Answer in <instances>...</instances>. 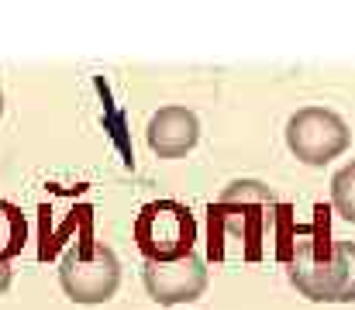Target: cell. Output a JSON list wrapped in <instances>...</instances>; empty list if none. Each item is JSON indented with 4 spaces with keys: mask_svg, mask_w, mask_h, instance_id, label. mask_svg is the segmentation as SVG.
Returning a JSON list of instances; mask_svg holds the SVG:
<instances>
[{
    "mask_svg": "<svg viewBox=\"0 0 355 310\" xmlns=\"http://www.w3.org/2000/svg\"><path fill=\"white\" fill-rule=\"evenodd\" d=\"M293 210L266 183L235 180L207 207V255L214 262H259L266 259L269 238H276V255L286 262L283 224Z\"/></svg>",
    "mask_w": 355,
    "mask_h": 310,
    "instance_id": "cell-1",
    "label": "cell"
},
{
    "mask_svg": "<svg viewBox=\"0 0 355 310\" xmlns=\"http://www.w3.org/2000/svg\"><path fill=\"white\" fill-rule=\"evenodd\" d=\"M286 279L314 304H355V241L331 238L328 221H314L290 238Z\"/></svg>",
    "mask_w": 355,
    "mask_h": 310,
    "instance_id": "cell-2",
    "label": "cell"
},
{
    "mask_svg": "<svg viewBox=\"0 0 355 310\" xmlns=\"http://www.w3.org/2000/svg\"><path fill=\"white\" fill-rule=\"evenodd\" d=\"M135 245L145 262H176L193 255L197 221L193 210L180 200H152L135 217Z\"/></svg>",
    "mask_w": 355,
    "mask_h": 310,
    "instance_id": "cell-3",
    "label": "cell"
},
{
    "mask_svg": "<svg viewBox=\"0 0 355 310\" xmlns=\"http://www.w3.org/2000/svg\"><path fill=\"white\" fill-rule=\"evenodd\" d=\"M59 283L73 304H83V307L107 304L121 286L118 255L104 245L83 241L80 248L66 252V259L59 262Z\"/></svg>",
    "mask_w": 355,
    "mask_h": 310,
    "instance_id": "cell-4",
    "label": "cell"
},
{
    "mask_svg": "<svg viewBox=\"0 0 355 310\" xmlns=\"http://www.w3.org/2000/svg\"><path fill=\"white\" fill-rule=\"evenodd\" d=\"M352 145V131L342 114L328 107H300L286 121V148L304 166H324Z\"/></svg>",
    "mask_w": 355,
    "mask_h": 310,
    "instance_id": "cell-5",
    "label": "cell"
},
{
    "mask_svg": "<svg viewBox=\"0 0 355 310\" xmlns=\"http://www.w3.org/2000/svg\"><path fill=\"white\" fill-rule=\"evenodd\" d=\"M141 283H145L148 297L162 307L193 304L207 290V266L200 255H187L176 262H145Z\"/></svg>",
    "mask_w": 355,
    "mask_h": 310,
    "instance_id": "cell-6",
    "label": "cell"
},
{
    "mask_svg": "<svg viewBox=\"0 0 355 310\" xmlns=\"http://www.w3.org/2000/svg\"><path fill=\"white\" fill-rule=\"evenodd\" d=\"M145 138H148V148L159 159H183L200 141V121L190 107L169 103V107H159L148 117Z\"/></svg>",
    "mask_w": 355,
    "mask_h": 310,
    "instance_id": "cell-7",
    "label": "cell"
},
{
    "mask_svg": "<svg viewBox=\"0 0 355 310\" xmlns=\"http://www.w3.org/2000/svg\"><path fill=\"white\" fill-rule=\"evenodd\" d=\"M28 241V221L21 207L10 200H0V266H7L14 255H21Z\"/></svg>",
    "mask_w": 355,
    "mask_h": 310,
    "instance_id": "cell-8",
    "label": "cell"
},
{
    "mask_svg": "<svg viewBox=\"0 0 355 310\" xmlns=\"http://www.w3.org/2000/svg\"><path fill=\"white\" fill-rule=\"evenodd\" d=\"M331 207L342 221L355 224V159L331 176Z\"/></svg>",
    "mask_w": 355,
    "mask_h": 310,
    "instance_id": "cell-9",
    "label": "cell"
},
{
    "mask_svg": "<svg viewBox=\"0 0 355 310\" xmlns=\"http://www.w3.org/2000/svg\"><path fill=\"white\" fill-rule=\"evenodd\" d=\"M7 286H10V269H7V266H0V293H3Z\"/></svg>",
    "mask_w": 355,
    "mask_h": 310,
    "instance_id": "cell-10",
    "label": "cell"
},
{
    "mask_svg": "<svg viewBox=\"0 0 355 310\" xmlns=\"http://www.w3.org/2000/svg\"><path fill=\"white\" fill-rule=\"evenodd\" d=\"M0 117H3V90H0Z\"/></svg>",
    "mask_w": 355,
    "mask_h": 310,
    "instance_id": "cell-11",
    "label": "cell"
}]
</instances>
